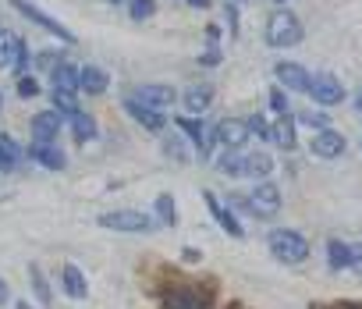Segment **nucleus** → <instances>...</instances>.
<instances>
[{
	"instance_id": "obj_1",
	"label": "nucleus",
	"mask_w": 362,
	"mask_h": 309,
	"mask_svg": "<svg viewBox=\"0 0 362 309\" xmlns=\"http://www.w3.org/2000/svg\"><path fill=\"white\" fill-rule=\"evenodd\" d=\"M217 302V284L206 277L203 284H196L192 277H170V284L160 291V305L163 309H214Z\"/></svg>"
},
{
	"instance_id": "obj_2",
	"label": "nucleus",
	"mask_w": 362,
	"mask_h": 309,
	"mask_svg": "<svg viewBox=\"0 0 362 309\" xmlns=\"http://www.w3.org/2000/svg\"><path fill=\"white\" fill-rule=\"evenodd\" d=\"M267 43H270V47H281V50L302 43V22H298V15H291L288 8L274 11V15L267 18Z\"/></svg>"
},
{
	"instance_id": "obj_3",
	"label": "nucleus",
	"mask_w": 362,
	"mask_h": 309,
	"mask_svg": "<svg viewBox=\"0 0 362 309\" xmlns=\"http://www.w3.org/2000/svg\"><path fill=\"white\" fill-rule=\"evenodd\" d=\"M267 245H270V252H274L281 263H302V260L309 256V242H305L298 231H291V228H277V231H270Z\"/></svg>"
},
{
	"instance_id": "obj_4",
	"label": "nucleus",
	"mask_w": 362,
	"mask_h": 309,
	"mask_svg": "<svg viewBox=\"0 0 362 309\" xmlns=\"http://www.w3.org/2000/svg\"><path fill=\"white\" fill-rule=\"evenodd\" d=\"M252 217H274L277 210H281V189L277 185H270V182H263V185H256V192H249V196H242L238 199Z\"/></svg>"
},
{
	"instance_id": "obj_5",
	"label": "nucleus",
	"mask_w": 362,
	"mask_h": 309,
	"mask_svg": "<svg viewBox=\"0 0 362 309\" xmlns=\"http://www.w3.org/2000/svg\"><path fill=\"white\" fill-rule=\"evenodd\" d=\"M100 224L110 228V231H128V235H142V231L153 228L149 214H139V210H110V214L100 217Z\"/></svg>"
},
{
	"instance_id": "obj_6",
	"label": "nucleus",
	"mask_w": 362,
	"mask_h": 309,
	"mask_svg": "<svg viewBox=\"0 0 362 309\" xmlns=\"http://www.w3.org/2000/svg\"><path fill=\"white\" fill-rule=\"evenodd\" d=\"M11 8H15V11H22L25 18H33L36 25H43V29H47L50 36H57L61 43H75V33H71V29H64V25H61L57 18H50L47 11H40V8L33 4V0H11Z\"/></svg>"
},
{
	"instance_id": "obj_7",
	"label": "nucleus",
	"mask_w": 362,
	"mask_h": 309,
	"mask_svg": "<svg viewBox=\"0 0 362 309\" xmlns=\"http://www.w3.org/2000/svg\"><path fill=\"white\" fill-rule=\"evenodd\" d=\"M29 64V47H25V40L22 36H15V33H0V68H15V71H22Z\"/></svg>"
},
{
	"instance_id": "obj_8",
	"label": "nucleus",
	"mask_w": 362,
	"mask_h": 309,
	"mask_svg": "<svg viewBox=\"0 0 362 309\" xmlns=\"http://www.w3.org/2000/svg\"><path fill=\"white\" fill-rule=\"evenodd\" d=\"M309 149H313V157L334 161V157H341V153H344V135H341V132H334V128H320V132L313 135Z\"/></svg>"
},
{
	"instance_id": "obj_9",
	"label": "nucleus",
	"mask_w": 362,
	"mask_h": 309,
	"mask_svg": "<svg viewBox=\"0 0 362 309\" xmlns=\"http://www.w3.org/2000/svg\"><path fill=\"white\" fill-rule=\"evenodd\" d=\"M309 96L320 103V107H334L344 100V86L334 78V75H316L313 86H309Z\"/></svg>"
},
{
	"instance_id": "obj_10",
	"label": "nucleus",
	"mask_w": 362,
	"mask_h": 309,
	"mask_svg": "<svg viewBox=\"0 0 362 309\" xmlns=\"http://www.w3.org/2000/svg\"><path fill=\"white\" fill-rule=\"evenodd\" d=\"M174 96H177L174 86H160V82H153V86H139V89L132 93V100H139V103H146V107H153V110L170 107Z\"/></svg>"
},
{
	"instance_id": "obj_11",
	"label": "nucleus",
	"mask_w": 362,
	"mask_h": 309,
	"mask_svg": "<svg viewBox=\"0 0 362 309\" xmlns=\"http://www.w3.org/2000/svg\"><path fill=\"white\" fill-rule=\"evenodd\" d=\"M214 139H217L221 146H228V149H238V146H245L252 135H249L245 121H238V117H228V121H221V124L214 128Z\"/></svg>"
},
{
	"instance_id": "obj_12",
	"label": "nucleus",
	"mask_w": 362,
	"mask_h": 309,
	"mask_svg": "<svg viewBox=\"0 0 362 309\" xmlns=\"http://www.w3.org/2000/svg\"><path fill=\"white\" fill-rule=\"evenodd\" d=\"M274 71H277V78H281V82H284V86H288L291 93H309V86H313V75H309V71H305L302 64L281 61V64H277Z\"/></svg>"
},
{
	"instance_id": "obj_13",
	"label": "nucleus",
	"mask_w": 362,
	"mask_h": 309,
	"mask_svg": "<svg viewBox=\"0 0 362 309\" xmlns=\"http://www.w3.org/2000/svg\"><path fill=\"white\" fill-rule=\"evenodd\" d=\"M29 157H33L40 168H47V171H61V168H64V153H61L54 142H33V146H29Z\"/></svg>"
},
{
	"instance_id": "obj_14",
	"label": "nucleus",
	"mask_w": 362,
	"mask_h": 309,
	"mask_svg": "<svg viewBox=\"0 0 362 309\" xmlns=\"http://www.w3.org/2000/svg\"><path fill=\"white\" fill-rule=\"evenodd\" d=\"M124 110H128L139 124H146L149 132H160V128L167 124V117H163L160 110H153V107H146V103H139V100H132V96L124 100Z\"/></svg>"
},
{
	"instance_id": "obj_15",
	"label": "nucleus",
	"mask_w": 362,
	"mask_h": 309,
	"mask_svg": "<svg viewBox=\"0 0 362 309\" xmlns=\"http://www.w3.org/2000/svg\"><path fill=\"white\" fill-rule=\"evenodd\" d=\"M57 132H61V114L57 110H40L33 117V139L36 142H50V139H57Z\"/></svg>"
},
{
	"instance_id": "obj_16",
	"label": "nucleus",
	"mask_w": 362,
	"mask_h": 309,
	"mask_svg": "<svg viewBox=\"0 0 362 309\" xmlns=\"http://www.w3.org/2000/svg\"><path fill=\"white\" fill-rule=\"evenodd\" d=\"M203 203L210 206V214L217 217V224H221V228H224V231H228L231 238H245V228H242V224L235 221V214H228V210H224V206L217 203V196H214V192H203Z\"/></svg>"
},
{
	"instance_id": "obj_17",
	"label": "nucleus",
	"mask_w": 362,
	"mask_h": 309,
	"mask_svg": "<svg viewBox=\"0 0 362 309\" xmlns=\"http://www.w3.org/2000/svg\"><path fill=\"white\" fill-rule=\"evenodd\" d=\"M174 128H181L192 142H196V149L203 153V157H210V146H214V139L206 135V128H203V121H196V117H177L174 121Z\"/></svg>"
},
{
	"instance_id": "obj_18",
	"label": "nucleus",
	"mask_w": 362,
	"mask_h": 309,
	"mask_svg": "<svg viewBox=\"0 0 362 309\" xmlns=\"http://www.w3.org/2000/svg\"><path fill=\"white\" fill-rule=\"evenodd\" d=\"M107 71L103 68H96V64H86L82 71H78V89L82 93H89V96H100V93H107Z\"/></svg>"
},
{
	"instance_id": "obj_19",
	"label": "nucleus",
	"mask_w": 362,
	"mask_h": 309,
	"mask_svg": "<svg viewBox=\"0 0 362 309\" xmlns=\"http://www.w3.org/2000/svg\"><path fill=\"white\" fill-rule=\"evenodd\" d=\"M61 284H64V291H68L71 298H86V295H89L86 274H82L75 263H64V267H61Z\"/></svg>"
},
{
	"instance_id": "obj_20",
	"label": "nucleus",
	"mask_w": 362,
	"mask_h": 309,
	"mask_svg": "<svg viewBox=\"0 0 362 309\" xmlns=\"http://www.w3.org/2000/svg\"><path fill=\"white\" fill-rule=\"evenodd\" d=\"M50 78H54V89H64V93H78V68H71L68 61H61L54 71H50Z\"/></svg>"
},
{
	"instance_id": "obj_21",
	"label": "nucleus",
	"mask_w": 362,
	"mask_h": 309,
	"mask_svg": "<svg viewBox=\"0 0 362 309\" xmlns=\"http://www.w3.org/2000/svg\"><path fill=\"white\" fill-rule=\"evenodd\" d=\"M270 142H277L281 149H291L295 146V124H291V114L288 117H277L270 124Z\"/></svg>"
},
{
	"instance_id": "obj_22",
	"label": "nucleus",
	"mask_w": 362,
	"mask_h": 309,
	"mask_svg": "<svg viewBox=\"0 0 362 309\" xmlns=\"http://www.w3.org/2000/svg\"><path fill=\"white\" fill-rule=\"evenodd\" d=\"M210 103H214V86H192V89L185 93V107H189L192 114H203Z\"/></svg>"
},
{
	"instance_id": "obj_23",
	"label": "nucleus",
	"mask_w": 362,
	"mask_h": 309,
	"mask_svg": "<svg viewBox=\"0 0 362 309\" xmlns=\"http://www.w3.org/2000/svg\"><path fill=\"white\" fill-rule=\"evenodd\" d=\"M348 256H351V245L348 242H341V238H330L327 242V263H330V270H344L348 267Z\"/></svg>"
},
{
	"instance_id": "obj_24",
	"label": "nucleus",
	"mask_w": 362,
	"mask_h": 309,
	"mask_svg": "<svg viewBox=\"0 0 362 309\" xmlns=\"http://www.w3.org/2000/svg\"><path fill=\"white\" fill-rule=\"evenodd\" d=\"M270 171H274V161L267 157V153H249V157H245V175H249V178L259 182V178H267Z\"/></svg>"
},
{
	"instance_id": "obj_25",
	"label": "nucleus",
	"mask_w": 362,
	"mask_h": 309,
	"mask_svg": "<svg viewBox=\"0 0 362 309\" xmlns=\"http://www.w3.org/2000/svg\"><path fill=\"white\" fill-rule=\"evenodd\" d=\"M68 121H71V132H75V139H78V142H89V139L96 135V121H93L86 110H75Z\"/></svg>"
},
{
	"instance_id": "obj_26",
	"label": "nucleus",
	"mask_w": 362,
	"mask_h": 309,
	"mask_svg": "<svg viewBox=\"0 0 362 309\" xmlns=\"http://www.w3.org/2000/svg\"><path fill=\"white\" fill-rule=\"evenodd\" d=\"M217 171L228 175V178H238V175H245V157H238V153L231 149V153H224V157L217 161Z\"/></svg>"
},
{
	"instance_id": "obj_27",
	"label": "nucleus",
	"mask_w": 362,
	"mask_h": 309,
	"mask_svg": "<svg viewBox=\"0 0 362 309\" xmlns=\"http://www.w3.org/2000/svg\"><path fill=\"white\" fill-rule=\"evenodd\" d=\"M18 157H22V149L15 146V139L11 135H0V164H4V171H11L18 164Z\"/></svg>"
},
{
	"instance_id": "obj_28",
	"label": "nucleus",
	"mask_w": 362,
	"mask_h": 309,
	"mask_svg": "<svg viewBox=\"0 0 362 309\" xmlns=\"http://www.w3.org/2000/svg\"><path fill=\"white\" fill-rule=\"evenodd\" d=\"M128 15L132 22H146L156 15V0H128Z\"/></svg>"
},
{
	"instance_id": "obj_29",
	"label": "nucleus",
	"mask_w": 362,
	"mask_h": 309,
	"mask_svg": "<svg viewBox=\"0 0 362 309\" xmlns=\"http://www.w3.org/2000/svg\"><path fill=\"white\" fill-rule=\"evenodd\" d=\"M54 107H57V114H61V117H71V114L78 110V100H75V93L54 89Z\"/></svg>"
},
{
	"instance_id": "obj_30",
	"label": "nucleus",
	"mask_w": 362,
	"mask_h": 309,
	"mask_svg": "<svg viewBox=\"0 0 362 309\" xmlns=\"http://www.w3.org/2000/svg\"><path fill=\"white\" fill-rule=\"evenodd\" d=\"M156 217L163 224H177V206H174V196H156Z\"/></svg>"
},
{
	"instance_id": "obj_31",
	"label": "nucleus",
	"mask_w": 362,
	"mask_h": 309,
	"mask_svg": "<svg viewBox=\"0 0 362 309\" xmlns=\"http://www.w3.org/2000/svg\"><path fill=\"white\" fill-rule=\"evenodd\" d=\"M298 121H302V124H309V128H316V132H320V128H327V114H323V110H302V114H298Z\"/></svg>"
},
{
	"instance_id": "obj_32",
	"label": "nucleus",
	"mask_w": 362,
	"mask_h": 309,
	"mask_svg": "<svg viewBox=\"0 0 362 309\" xmlns=\"http://www.w3.org/2000/svg\"><path fill=\"white\" fill-rule=\"evenodd\" d=\"M245 128H249V135H256V139H270V124H267L259 114H252V117L245 121Z\"/></svg>"
},
{
	"instance_id": "obj_33",
	"label": "nucleus",
	"mask_w": 362,
	"mask_h": 309,
	"mask_svg": "<svg viewBox=\"0 0 362 309\" xmlns=\"http://www.w3.org/2000/svg\"><path fill=\"white\" fill-rule=\"evenodd\" d=\"M33 284H36V295H40V302L43 305H50V288H47V281H43V270L33 263Z\"/></svg>"
},
{
	"instance_id": "obj_34",
	"label": "nucleus",
	"mask_w": 362,
	"mask_h": 309,
	"mask_svg": "<svg viewBox=\"0 0 362 309\" xmlns=\"http://www.w3.org/2000/svg\"><path fill=\"white\" fill-rule=\"evenodd\" d=\"M163 149H167V157H174V161H181V164L189 161V153H185V146H181V139H167Z\"/></svg>"
},
{
	"instance_id": "obj_35",
	"label": "nucleus",
	"mask_w": 362,
	"mask_h": 309,
	"mask_svg": "<svg viewBox=\"0 0 362 309\" xmlns=\"http://www.w3.org/2000/svg\"><path fill=\"white\" fill-rule=\"evenodd\" d=\"M270 107H274L281 117H288V110H291V107H288V96H284L281 89H270Z\"/></svg>"
},
{
	"instance_id": "obj_36",
	"label": "nucleus",
	"mask_w": 362,
	"mask_h": 309,
	"mask_svg": "<svg viewBox=\"0 0 362 309\" xmlns=\"http://www.w3.org/2000/svg\"><path fill=\"white\" fill-rule=\"evenodd\" d=\"M36 93H40V82L33 75H22L18 78V96H36Z\"/></svg>"
},
{
	"instance_id": "obj_37",
	"label": "nucleus",
	"mask_w": 362,
	"mask_h": 309,
	"mask_svg": "<svg viewBox=\"0 0 362 309\" xmlns=\"http://www.w3.org/2000/svg\"><path fill=\"white\" fill-rule=\"evenodd\" d=\"M348 267H351V270H355V274L362 277V242H358V245H351V256H348Z\"/></svg>"
},
{
	"instance_id": "obj_38",
	"label": "nucleus",
	"mask_w": 362,
	"mask_h": 309,
	"mask_svg": "<svg viewBox=\"0 0 362 309\" xmlns=\"http://www.w3.org/2000/svg\"><path fill=\"white\" fill-rule=\"evenodd\" d=\"M181 252H185V263H199V256H203V252H199L196 245H185Z\"/></svg>"
},
{
	"instance_id": "obj_39",
	"label": "nucleus",
	"mask_w": 362,
	"mask_h": 309,
	"mask_svg": "<svg viewBox=\"0 0 362 309\" xmlns=\"http://www.w3.org/2000/svg\"><path fill=\"white\" fill-rule=\"evenodd\" d=\"M320 309H362V302H334V305H320Z\"/></svg>"
},
{
	"instance_id": "obj_40",
	"label": "nucleus",
	"mask_w": 362,
	"mask_h": 309,
	"mask_svg": "<svg viewBox=\"0 0 362 309\" xmlns=\"http://www.w3.org/2000/svg\"><path fill=\"white\" fill-rule=\"evenodd\" d=\"M189 8H210V0H189Z\"/></svg>"
},
{
	"instance_id": "obj_41",
	"label": "nucleus",
	"mask_w": 362,
	"mask_h": 309,
	"mask_svg": "<svg viewBox=\"0 0 362 309\" xmlns=\"http://www.w3.org/2000/svg\"><path fill=\"white\" fill-rule=\"evenodd\" d=\"M4 298H8V284H4V281H0V302H4Z\"/></svg>"
},
{
	"instance_id": "obj_42",
	"label": "nucleus",
	"mask_w": 362,
	"mask_h": 309,
	"mask_svg": "<svg viewBox=\"0 0 362 309\" xmlns=\"http://www.w3.org/2000/svg\"><path fill=\"white\" fill-rule=\"evenodd\" d=\"M355 110H358V114H362V93H358V100H355Z\"/></svg>"
},
{
	"instance_id": "obj_43",
	"label": "nucleus",
	"mask_w": 362,
	"mask_h": 309,
	"mask_svg": "<svg viewBox=\"0 0 362 309\" xmlns=\"http://www.w3.org/2000/svg\"><path fill=\"white\" fill-rule=\"evenodd\" d=\"M15 309H33V305H29V302H18V305H15Z\"/></svg>"
},
{
	"instance_id": "obj_44",
	"label": "nucleus",
	"mask_w": 362,
	"mask_h": 309,
	"mask_svg": "<svg viewBox=\"0 0 362 309\" xmlns=\"http://www.w3.org/2000/svg\"><path fill=\"white\" fill-rule=\"evenodd\" d=\"M228 4H245V0H228Z\"/></svg>"
},
{
	"instance_id": "obj_45",
	"label": "nucleus",
	"mask_w": 362,
	"mask_h": 309,
	"mask_svg": "<svg viewBox=\"0 0 362 309\" xmlns=\"http://www.w3.org/2000/svg\"><path fill=\"white\" fill-rule=\"evenodd\" d=\"M231 309H245V305H242V302H235V305H231Z\"/></svg>"
},
{
	"instance_id": "obj_46",
	"label": "nucleus",
	"mask_w": 362,
	"mask_h": 309,
	"mask_svg": "<svg viewBox=\"0 0 362 309\" xmlns=\"http://www.w3.org/2000/svg\"><path fill=\"white\" fill-rule=\"evenodd\" d=\"M274 4H288V0H274Z\"/></svg>"
},
{
	"instance_id": "obj_47",
	"label": "nucleus",
	"mask_w": 362,
	"mask_h": 309,
	"mask_svg": "<svg viewBox=\"0 0 362 309\" xmlns=\"http://www.w3.org/2000/svg\"><path fill=\"white\" fill-rule=\"evenodd\" d=\"M110 4H124V0H110Z\"/></svg>"
},
{
	"instance_id": "obj_48",
	"label": "nucleus",
	"mask_w": 362,
	"mask_h": 309,
	"mask_svg": "<svg viewBox=\"0 0 362 309\" xmlns=\"http://www.w3.org/2000/svg\"><path fill=\"white\" fill-rule=\"evenodd\" d=\"M0 171H4V164H0Z\"/></svg>"
}]
</instances>
